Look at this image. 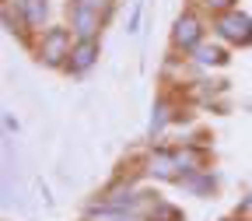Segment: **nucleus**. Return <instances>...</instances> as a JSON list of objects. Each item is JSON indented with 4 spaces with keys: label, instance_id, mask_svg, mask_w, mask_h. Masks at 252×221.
<instances>
[{
    "label": "nucleus",
    "instance_id": "nucleus-7",
    "mask_svg": "<svg viewBox=\"0 0 252 221\" xmlns=\"http://www.w3.org/2000/svg\"><path fill=\"white\" fill-rule=\"evenodd\" d=\"M18 7H21V21L25 25H42L46 11H49L46 0H18Z\"/></svg>",
    "mask_w": 252,
    "mask_h": 221
},
{
    "label": "nucleus",
    "instance_id": "nucleus-2",
    "mask_svg": "<svg viewBox=\"0 0 252 221\" xmlns=\"http://www.w3.org/2000/svg\"><path fill=\"white\" fill-rule=\"evenodd\" d=\"M214 28H217V36L224 39V42H235V46H245V42H252V21H249V14H242V11L217 14Z\"/></svg>",
    "mask_w": 252,
    "mask_h": 221
},
{
    "label": "nucleus",
    "instance_id": "nucleus-4",
    "mask_svg": "<svg viewBox=\"0 0 252 221\" xmlns=\"http://www.w3.org/2000/svg\"><path fill=\"white\" fill-rule=\"evenodd\" d=\"M42 63H63V56H70L74 49H70V36L63 28H53V32H46V39H42Z\"/></svg>",
    "mask_w": 252,
    "mask_h": 221
},
{
    "label": "nucleus",
    "instance_id": "nucleus-5",
    "mask_svg": "<svg viewBox=\"0 0 252 221\" xmlns=\"http://www.w3.org/2000/svg\"><path fill=\"white\" fill-rule=\"evenodd\" d=\"M94 56H98V46H94V39H91V42H77L74 53H70V71H74V74L88 71L91 63H94Z\"/></svg>",
    "mask_w": 252,
    "mask_h": 221
},
{
    "label": "nucleus",
    "instance_id": "nucleus-6",
    "mask_svg": "<svg viewBox=\"0 0 252 221\" xmlns=\"http://www.w3.org/2000/svg\"><path fill=\"white\" fill-rule=\"evenodd\" d=\"M151 176H161V179H172L175 172H179V158H175V151H158L154 158H151V169H147Z\"/></svg>",
    "mask_w": 252,
    "mask_h": 221
},
{
    "label": "nucleus",
    "instance_id": "nucleus-9",
    "mask_svg": "<svg viewBox=\"0 0 252 221\" xmlns=\"http://www.w3.org/2000/svg\"><path fill=\"white\" fill-rule=\"evenodd\" d=\"M200 4H203L207 11H214V14H228V11H235V0H200Z\"/></svg>",
    "mask_w": 252,
    "mask_h": 221
},
{
    "label": "nucleus",
    "instance_id": "nucleus-10",
    "mask_svg": "<svg viewBox=\"0 0 252 221\" xmlns=\"http://www.w3.org/2000/svg\"><path fill=\"white\" fill-rule=\"evenodd\" d=\"M242 218H252V197H249V200L242 204Z\"/></svg>",
    "mask_w": 252,
    "mask_h": 221
},
{
    "label": "nucleus",
    "instance_id": "nucleus-8",
    "mask_svg": "<svg viewBox=\"0 0 252 221\" xmlns=\"http://www.w3.org/2000/svg\"><path fill=\"white\" fill-rule=\"evenodd\" d=\"M196 60H200V63H224V49L200 42V46H196Z\"/></svg>",
    "mask_w": 252,
    "mask_h": 221
},
{
    "label": "nucleus",
    "instance_id": "nucleus-1",
    "mask_svg": "<svg viewBox=\"0 0 252 221\" xmlns=\"http://www.w3.org/2000/svg\"><path fill=\"white\" fill-rule=\"evenodd\" d=\"M70 18H74V36L81 42H91L102 28V0H74Z\"/></svg>",
    "mask_w": 252,
    "mask_h": 221
},
{
    "label": "nucleus",
    "instance_id": "nucleus-3",
    "mask_svg": "<svg viewBox=\"0 0 252 221\" xmlns=\"http://www.w3.org/2000/svg\"><path fill=\"white\" fill-rule=\"evenodd\" d=\"M172 42H175V49H196V46L203 42V25H200V18H196V14H182V18L175 21V28H172Z\"/></svg>",
    "mask_w": 252,
    "mask_h": 221
}]
</instances>
